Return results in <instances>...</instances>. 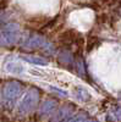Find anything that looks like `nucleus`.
I'll list each match as a JSON object with an SVG mask.
<instances>
[{
  "label": "nucleus",
  "mask_w": 121,
  "mask_h": 122,
  "mask_svg": "<svg viewBox=\"0 0 121 122\" xmlns=\"http://www.w3.org/2000/svg\"><path fill=\"white\" fill-rule=\"evenodd\" d=\"M34 103H36V97H28V98H26L25 101L22 103L21 110L22 111H29L34 106Z\"/></svg>",
  "instance_id": "1"
}]
</instances>
